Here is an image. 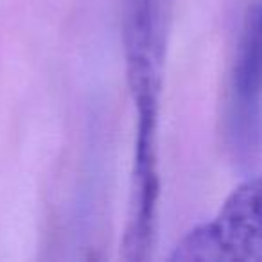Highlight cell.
Here are the masks:
<instances>
[{
    "label": "cell",
    "mask_w": 262,
    "mask_h": 262,
    "mask_svg": "<svg viewBox=\"0 0 262 262\" xmlns=\"http://www.w3.org/2000/svg\"><path fill=\"white\" fill-rule=\"evenodd\" d=\"M171 0H126L124 54L131 99H160Z\"/></svg>",
    "instance_id": "7a4b0ae2"
},
{
    "label": "cell",
    "mask_w": 262,
    "mask_h": 262,
    "mask_svg": "<svg viewBox=\"0 0 262 262\" xmlns=\"http://www.w3.org/2000/svg\"><path fill=\"white\" fill-rule=\"evenodd\" d=\"M171 258L262 262V176L241 183L212 221L183 237Z\"/></svg>",
    "instance_id": "6da1fadb"
},
{
    "label": "cell",
    "mask_w": 262,
    "mask_h": 262,
    "mask_svg": "<svg viewBox=\"0 0 262 262\" xmlns=\"http://www.w3.org/2000/svg\"><path fill=\"white\" fill-rule=\"evenodd\" d=\"M228 126L237 135L262 133V2L248 18L237 51Z\"/></svg>",
    "instance_id": "3957f363"
}]
</instances>
